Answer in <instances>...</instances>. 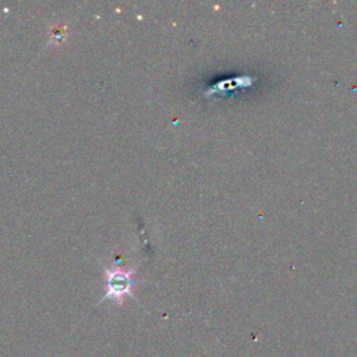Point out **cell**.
I'll use <instances>...</instances> for the list:
<instances>
[{"mask_svg": "<svg viewBox=\"0 0 357 357\" xmlns=\"http://www.w3.org/2000/svg\"><path fill=\"white\" fill-rule=\"evenodd\" d=\"M106 272V294L100 298L99 304L105 300H113L117 304L123 303L126 296L135 298L132 293V287L135 284L132 279V273L135 269H121V268H105Z\"/></svg>", "mask_w": 357, "mask_h": 357, "instance_id": "obj_1", "label": "cell"}]
</instances>
